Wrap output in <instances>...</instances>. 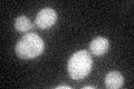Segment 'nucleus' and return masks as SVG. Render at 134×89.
Segmentation results:
<instances>
[{
  "instance_id": "2",
  "label": "nucleus",
  "mask_w": 134,
  "mask_h": 89,
  "mask_svg": "<svg viewBox=\"0 0 134 89\" xmlns=\"http://www.w3.org/2000/svg\"><path fill=\"white\" fill-rule=\"evenodd\" d=\"M92 67H93V60H92L91 55L86 50H81L70 57L67 70L70 78L79 80L85 78L91 73Z\"/></svg>"
},
{
  "instance_id": "3",
  "label": "nucleus",
  "mask_w": 134,
  "mask_h": 89,
  "mask_svg": "<svg viewBox=\"0 0 134 89\" xmlns=\"http://www.w3.org/2000/svg\"><path fill=\"white\" fill-rule=\"evenodd\" d=\"M58 15L52 8H44L41 9L36 17V26L40 29L50 28L57 21Z\"/></svg>"
},
{
  "instance_id": "8",
  "label": "nucleus",
  "mask_w": 134,
  "mask_h": 89,
  "mask_svg": "<svg viewBox=\"0 0 134 89\" xmlns=\"http://www.w3.org/2000/svg\"><path fill=\"white\" fill-rule=\"evenodd\" d=\"M84 89H94V87H92V86H86V87H84Z\"/></svg>"
},
{
  "instance_id": "5",
  "label": "nucleus",
  "mask_w": 134,
  "mask_h": 89,
  "mask_svg": "<svg viewBox=\"0 0 134 89\" xmlns=\"http://www.w3.org/2000/svg\"><path fill=\"white\" fill-rule=\"evenodd\" d=\"M124 84L123 75L119 71H111L105 77V86L110 89H117L121 88Z\"/></svg>"
},
{
  "instance_id": "6",
  "label": "nucleus",
  "mask_w": 134,
  "mask_h": 89,
  "mask_svg": "<svg viewBox=\"0 0 134 89\" xmlns=\"http://www.w3.org/2000/svg\"><path fill=\"white\" fill-rule=\"evenodd\" d=\"M32 23L27 17L25 16H19L15 21V28L17 31L19 32H27L32 29Z\"/></svg>"
},
{
  "instance_id": "4",
  "label": "nucleus",
  "mask_w": 134,
  "mask_h": 89,
  "mask_svg": "<svg viewBox=\"0 0 134 89\" xmlns=\"http://www.w3.org/2000/svg\"><path fill=\"white\" fill-rule=\"evenodd\" d=\"M108 47H110L108 40L103 37L96 38V39L92 40L90 44L91 52L93 54L94 56H103V55H105L106 51L108 50Z\"/></svg>"
},
{
  "instance_id": "1",
  "label": "nucleus",
  "mask_w": 134,
  "mask_h": 89,
  "mask_svg": "<svg viewBox=\"0 0 134 89\" xmlns=\"http://www.w3.org/2000/svg\"><path fill=\"white\" fill-rule=\"evenodd\" d=\"M44 40L35 32L26 33L16 45V54L21 59H32L44 51Z\"/></svg>"
},
{
  "instance_id": "7",
  "label": "nucleus",
  "mask_w": 134,
  "mask_h": 89,
  "mask_svg": "<svg viewBox=\"0 0 134 89\" xmlns=\"http://www.w3.org/2000/svg\"><path fill=\"white\" fill-rule=\"evenodd\" d=\"M56 89H70L69 86H65V85H63V86H57Z\"/></svg>"
}]
</instances>
